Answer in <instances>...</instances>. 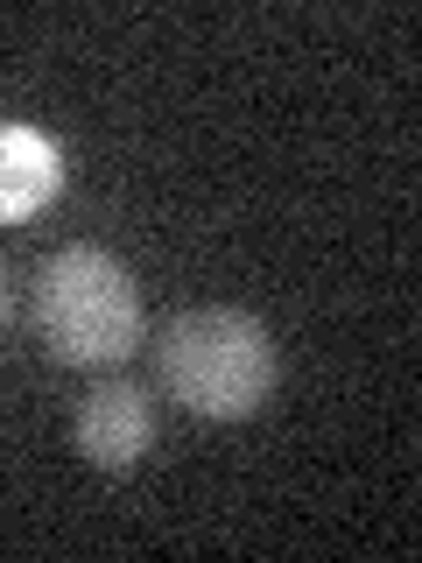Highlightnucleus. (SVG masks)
<instances>
[{
    "instance_id": "3",
    "label": "nucleus",
    "mask_w": 422,
    "mask_h": 563,
    "mask_svg": "<svg viewBox=\"0 0 422 563\" xmlns=\"http://www.w3.org/2000/svg\"><path fill=\"white\" fill-rule=\"evenodd\" d=\"M70 444L92 472H134L155 444V395L127 374L85 387L78 416H70Z\"/></svg>"
},
{
    "instance_id": "5",
    "label": "nucleus",
    "mask_w": 422,
    "mask_h": 563,
    "mask_svg": "<svg viewBox=\"0 0 422 563\" xmlns=\"http://www.w3.org/2000/svg\"><path fill=\"white\" fill-rule=\"evenodd\" d=\"M8 303L14 296H8V261H0V331H8Z\"/></svg>"
},
{
    "instance_id": "4",
    "label": "nucleus",
    "mask_w": 422,
    "mask_h": 563,
    "mask_svg": "<svg viewBox=\"0 0 422 563\" xmlns=\"http://www.w3.org/2000/svg\"><path fill=\"white\" fill-rule=\"evenodd\" d=\"M64 190V141L35 120H0V225L35 219Z\"/></svg>"
},
{
    "instance_id": "2",
    "label": "nucleus",
    "mask_w": 422,
    "mask_h": 563,
    "mask_svg": "<svg viewBox=\"0 0 422 563\" xmlns=\"http://www.w3.org/2000/svg\"><path fill=\"white\" fill-rule=\"evenodd\" d=\"M155 360H163V387L176 395V409H190L204 422L254 416L275 395V374H281L268 324L254 310H233V303L176 310Z\"/></svg>"
},
{
    "instance_id": "1",
    "label": "nucleus",
    "mask_w": 422,
    "mask_h": 563,
    "mask_svg": "<svg viewBox=\"0 0 422 563\" xmlns=\"http://www.w3.org/2000/svg\"><path fill=\"white\" fill-rule=\"evenodd\" d=\"M35 331L57 366H120L141 345V282L113 246H57L35 268Z\"/></svg>"
}]
</instances>
